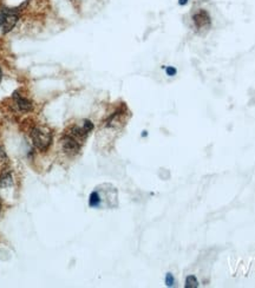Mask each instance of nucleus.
I'll list each match as a JSON object with an SVG mask.
<instances>
[{
  "instance_id": "1",
  "label": "nucleus",
  "mask_w": 255,
  "mask_h": 288,
  "mask_svg": "<svg viewBox=\"0 0 255 288\" xmlns=\"http://www.w3.org/2000/svg\"><path fill=\"white\" fill-rule=\"evenodd\" d=\"M31 137H32V141L35 147L37 149L41 150V152H45L49 149V147L51 145L52 142V135L51 131L47 128L44 127H37L32 130L31 133Z\"/></svg>"
},
{
  "instance_id": "2",
  "label": "nucleus",
  "mask_w": 255,
  "mask_h": 288,
  "mask_svg": "<svg viewBox=\"0 0 255 288\" xmlns=\"http://www.w3.org/2000/svg\"><path fill=\"white\" fill-rule=\"evenodd\" d=\"M61 145H63V150L69 155H76L80 150V141L76 138L75 136L65 135L61 139Z\"/></svg>"
},
{
  "instance_id": "3",
  "label": "nucleus",
  "mask_w": 255,
  "mask_h": 288,
  "mask_svg": "<svg viewBox=\"0 0 255 288\" xmlns=\"http://www.w3.org/2000/svg\"><path fill=\"white\" fill-rule=\"evenodd\" d=\"M193 23H194L196 29H206V27L210 26V16L206 10H200L193 16Z\"/></svg>"
},
{
  "instance_id": "4",
  "label": "nucleus",
  "mask_w": 255,
  "mask_h": 288,
  "mask_svg": "<svg viewBox=\"0 0 255 288\" xmlns=\"http://www.w3.org/2000/svg\"><path fill=\"white\" fill-rule=\"evenodd\" d=\"M17 21H18V15L15 11H10V10H5V18H4V23H2L1 29L4 32H8L16 26Z\"/></svg>"
},
{
  "instance_id": "5",
  "label": "nucleus",
  "mask_w": 255,
  "mask_h": 288,
  "mask_svg": "<svg viewBox=\"0 0 255 288\" xmlns=\"http://www.w3.org/2000/svg\"><path fill=\"white\" fill-rule=\"evenodd\" d=\"M15 99H16V103H17V106H18V109L20 111H24V113H27V111H31L32 110V104H31V102L29 99L24 98V97L19 96L18 94H15Z\"/></svg>"
},
{
  "instance_id": "6",
  "label": "nucleus",
  "mask_w": 255,
  "mask_h": 288,
  "mask_svg": "<svg viewBox=\"0 0 255 288\" xmlns=\"http://www.w3.org/2000/svg\"><path fill=\"white\" fill-rule=\"evenodd\" d=\"M100 202H102V198H100V195L98 194V192H92L90 194V197H89V206L91 208H97V207L100 206Z\"/></svg>"
},
{
  "instance_id": "7",
  "label": "nucleus",
  "mask_w": 255,
  "mask_h": 288,
  "mask_svg": "<svg viewBox=\"0 0 255 288\" xmlns=\"http://www.w3.org/2000/svg\"><path fill=\"white\" fill-rule=\"evenodd\" d=\"M0 184H1L2 187H7V186H11V184H12V177H11L10 173H4V174L1 175V178H0Z\"/></svg>"
},
{
  "instance_id": "8",
  "label": "nucleus",
  "mask_w": 255,
  "mask_h": 288,
  "mask_svg": "<svg viewBox=\"0 0 255 288\" xmlns=\"http://www.w3.org/2000/svg\"><path fill=\"white\" fill-rule=\"evenodd\" d=\"M198 286V282L197 280H196V278L194 275H190L188 276V278L186 279V287L187 288H195Z\"/></svg>"
},
{
  "instance_id": "9",
  "label": "nucleus",
  "mask_w": 255,
  "mask_h": 288,
  "mask_svg": "<svg viewBox=\"0 0 255 288\" xmlns=\"http://www.w3.org/2000/svg\"><path fill=\"white\" fill-rule=\"evenodd\" d=\"M165 285H167L168 287H173L174 285H175V278H174L172 273H168L167 275H165Z\"/></svg>"
},
{
  "instance_id": "10",
  "label": "nucleus",
  "mask_w": 255,
  "mask_h": 288,
  "mask_svg": "<svg viewBox=\"0 0 255 288\" xmlns=\"http://www.w3.org/2000/svg\"><path fill=\"white\" fill-rule=\"evenodd\" d=\"M83 129L86 131V133H90L94 129V124H92L91 121H89V119H85V121L83 122Z\"/></svg>"
},
{
  "instance_id": "11",
  "label": "nucleus",
  "mask_w": 255,
  "mask_h": 288,
  "mask_svg": "<svg viewBox=\"0 0 255 288\" xmlns=\"http://www.w3.org/2000/svg\"><path fill=\"white\" fill-rule=\"evenodd\" d=\"M165 74L169 77H173L177 74V70L174 68V66H168V68H165Z\"/></svg>"
},
{
  "instance_id": "12",
  "label": "nucleus",
  "mask_w": 255,
  "mask_h": 288,
  "mask_svg": "<svg viewBox=\"0 0 255 288\" xmlns=\"http://www.w3.org/2000/svg\"><path fill=\"white\" fill-rule=\"evenodd\" d=\"M5 159H6V155H5L4 149H2V148L0 147V161H2V162H4Z\"/></svg>"
},
{
  "instance_id": "13",
  "label": "nucleus",
  "mask_w": 255,
  "mask_h": 288,
  "mask_svg": "<svg viewBox=\"0 0 255 288\" xmlns=\"http://www.w3.org/2000/svg\"><path fill=\"white\" fill-rule=\"evenodd\" d=\"M188 0H178V4L181 5V6H183V5H187Z\"/></svg>"
},
{
  "instance_id": "14",
  "label": "nucleus",
  "mask_w": 255,
  "mask_h": 288,
  "mask_svg": "<svg viewBox=\"0 0 255 288\" xmlns=\"http://www.w3.org/2000/svg\"><path fill=\"white\" fill-rule=\"evenodd\" d=\"M1 77H2L1 76V70H0V80H1Z\"/></svg>"
},
{
  "instance_id": "15",
  "label": "nucleus",
  "mask_w": 255,
  "mask_h": 288,
  "mask_svg": "<svg viewBox=\"0 0 255 288\" xmlns=\"http://www.w3.org/2000/svg\"><path fill=\"white\" fill-rule=\"evenodd\" d=\"M0 211H1V201H0Z\"/></svg>"
}]
</instances>
